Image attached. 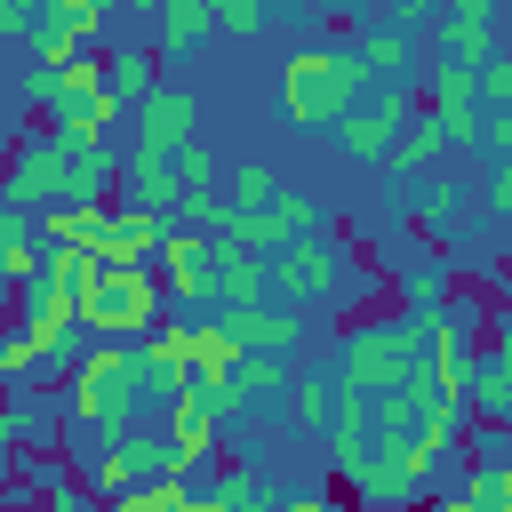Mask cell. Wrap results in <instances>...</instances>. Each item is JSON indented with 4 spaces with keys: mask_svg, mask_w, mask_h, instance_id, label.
I'll list each match as a JSON object with an SVG mask.
<instances>
[{
    "mask_svg": "<svg viewBox=\"0 0 512 512\" xmlns=\"http://www.w3.org/2000/svg\"><path fill=\"white\" fill-rule=\"evenodd\" d=\"M480 408H488V416H496V424H504V416H512V352H504V360H488V368H480Z\"/></svg>",
    "mask_w": 512,
    "mask_h": 512,
    "instance_id": "obj_14",
    "label": "cell"
},
{
    "mask_svg": "<svg viewBox=\"0 0 512 512\" xmlns=\"http://www.w3.org/2000/svg\"><path fill=\"white\" fill-rule=\"evenodd\" d=\"M160 272L152 264H96V280H88V296H80V320L104 336V344H136V336H152L160 328Z\"/></svg>",
    "mask_w": 512,
    "mask_h": 512,
    "instance_id": "obj_2",
    "label": "cell"
},
{
    "mask_svg": "<svg viewBox=\"0 0 512 512\" xmlns=\"http://www.w3.org/2000/svg\"><path fill=\"white\" fill-rule=\"evenodd\" d=\"M48 232H56V248L96 256V248H104V232H112V208H104V200H72V208H56V216H48Z\"/></svg>",
    "mask_w": 512,
    "mask_h": 512,
    "instance_id": "obj_10",
    "label": "cell"
},
{
    "mask_svg": "<svg viewBox=\"0 0 512 512\" xmlns=\"http://www.w3.org/2000/svg\"><path fill=\"white\" fill-rule=\"evenodd\" d=\"M288 512H336V504H328V496H304V504H288Z\"/></svg>",
    "mask_w": 512,
    "mask_h": 512,
    "instance_id": "obj_20",
    "label": "cell"
},
{
    "mask_svg": "<svg viewBox=\"0 0 512 512\" xmlns=\"http://www.w3.org/2000/svg\"><path fill=\"white\" fill-rule=\"evenodd\" d=\"M160 216L152 208H136V216H112V232H104V248H96V264H152L160 256Z\"/></svg>",
    "mask_w": 512,
    "mask_h": 512,
    "instance_id": "obj_8",
    "label": "cell"
},
{
    "mask_svg": "<svg viewBox=\"0 0 512 512\" xmlns=\"http://www.w3.org/2000/svg\"><path fill=\"white\" fill-rule=\"evenodd\" d=\"M160 280H168L176 296H208V288H216V248L192 240V232L160 240Z\"/></svg>",
    "mask_w": 512,
    "mask_h": 512,
    "instance_id": "obj_7",
    "label": "cell"
},
{
    "mask_svg": "<svg viewBox=\"0 0 512 512\" xmlns=\"http://www.w3.org/2000/svg\"><path fill=\"white\" fill-rule=\"evenodd\" d=\"M360 80H368L360 56H344V48H304V56L280 64V112H288L296 128H328V120L352 112Z\"/></svg>",
    "mask_w": 512,
    "mask_h": 512,
    "instance_id": "obj_1",
    "label": "cell"
},
{
    "mask_svg": "<svg viewBox=\"0 0 512 512\" xmlns=\"http://www.w3.org/2000/svg\"><path fill=\"white\" fill-rule=\"evenodd\" d=\"M40 352H32V336L16 328V336H0V376H16V368H32Z\"/></svg>",
    "mask_w": 512,
    "mask_h": 512,
    "instance_id": "obj_16",
    "label": "cell"
},
{
    "mask_svg": "<svg viewBox=\"0 0 512 512\" xmlns=\"http://www.w3.org/2000/svg\"><path fill=\"white\" fill-rule=\"evenodd\" d=\"M168 472H176V456H168V440H152V432H120L112 456H104V488H112V496H136V488H152V480H168Z\"/></svg>",
    "mask_w": 512,
    "mask_h": 512,
    "instance_id": "obj_5",
    "label": "cell"
},
{
    "mask_svg": "<svg viewBox=\"0 0 512 512\" xmlns=\"http://www.w3.org/2000/svg\"><path fill=\"white\" fill-rule=\"evenodd\" d=\"M128 392H136V352H128V344H104V352L80 360V384L64 392V408H72L80 424H120Z\"/></svg>",
    "mask_w": 512,
    "mask_h": 512,
    "instance_id": "obj_3",
    "label": "cell"
},
{
    "mask_svg": "<svg viewBox=\"0 0 512 512\" xmlns=\"http://www.w3.org/2000/svg\"><path fill=\"white\" fill-rule=\"evenodd\" d=\"M216 448V408L208 400H192V392H176V416H168V456L176 464H200Z\"/></svg>",
    "mask_w": 512,
    "mask_h": 512,
    "instance_id": "obj_9",
    "label": "cell"
},
{
    "mask_svg": "<svg viewBox=\"0 0 512 512\" xmlns=\"http://www.w3.org/2000/svg\"><path fill=\"white\" fill-rule=\"evenodd\" d=\"M136 384H144V392H184V384H192V320L144 336V352H136Z\"/></svg>",
    "mask_w": 512,
    "mask_h": 512,
    "instance_id": "obj_6",
    "label": "cell"
},
{
    "mask_svg": "<svg viewBox=\"0 0 512 512\" xmlns=\"http://www.w3.org/2000/svg\"><path fill=\"white\" fill-rule=\"evenodd\" d=\"M184 120H192V96H176V88H160V96L144 104V128H152V136H184Z\"/></svg>",
    "mask_w": 512,
    "mask_h": 512,
    "instance_id": "obj_13",
    "label": "cell"
},
{
    "mask_svg": "<svg viewBox=\"0 0 512 512\" xmlns=\"http://www.w3.org/2000/svg\"><path fill=\"white\" fill-rule=\"evenodd\" d=\"M280 192H272V168L264 160H248V168H232V208L240 216H256V208H272Z\"/></svg>",
    "mask_w": 512,
    "mask_h": 512,
    "instance_id": "obj_11",
    "label": "cell"
},
{
    "mask_svg": "<svg viewBox=\"0 0 512 512\" xmlns=\"http://www.w3.org/2000/svg\"><path fill=\"white\" fill-rule=\"evenodd\" d=\"M208 24H216V16H208V0H168V24H160V40H168V48H192Z\"/></svg>",
    "mask_w": 512,
    "mask_h": 512,
    "instance_id": "obj_12",
    "label": "cell"
},
{
    "mask_svg": "<svg viewBox=\"0 0 512 512\" xmlns=\"http://www.w3.org/2000/svg\"><path fill=\"white\" fill-rule=\"evenodd\" d=\"M488 192H496V208H504V216H512V160H504V168H496V176H488Z\"/></svg>",
    "mask_w": 512,
    "mask_h": 512,
    "instance_id": "obj_18",
    "label": "cell"
},
{
    "mask_svg": "<svg viewBox=\"0 0 512 512\" xmlns=\"http://www.w3.org/2000/svg\"><path fill=\"white\" fill-rule=\"evenodd\" d=\"M344 368L360 376V384H416V336L408 328H376V336H360L352 352H344Z\"/></svg>",
    "mask_w": 512,
    "mask_h": 512,
    "instance_id": "obj_4",
    "label": "cell"
},
{
    "mask_svg": "<svg viewBox=\"0 0 512 512\" xmlns=\"http://www.w3.org/2000/svg\"><path fill=\"white\" fill-rule=\"evenodd\" d=\"M208 16L232 24V32H256V24H264V0H208Z\"/></svg>",
    "mask_w": 512,
    "mask_h": 512,
    "instance_id": "obj_15",
    "label": "cell"
},
{
    "mask_svg": "<svg viewBox=\"0 0 512 512\" xmlns=\"http://www.w3.org/2000/svg\"><path fill=\"white\" fill-rule=\"evenodd\" d=\"M128 8H152V0H128Z\"/></svg>",
    "mask_w": 512,
    "mask_h": 512,
    "instance_id": "obj_21",
    "label": "cell"
},
{
    "mask_svg": "<svg viewBox=\"0 0 512 512\" xmlns=\"http://www.w3.org/2000/svg\"><path fill=\"white\" fill-rule=\"evenodd\" d=\"M488 96H496V104H512V72H488Z\"/></svg>",
    "mask_w": 512,
    "mask_h": 512,
    "instance_id": "obj_19",
    "label": "cell"
},
{
    "mask_svg": "<svg viewBox=\"0 0 512 512\" xmlns=\"http://www.w3.org/2000/svg\"><path fill=\"white\" fill-rule=\"evenodd\" d=\"M488 144H496V152L512 160V112H496V120H488Z\"/></svg>",
    "mask_w": 512,
    "mask_h": 512,
    "instance_id": "obj_17",
    "label": "cell"
}]
</instances>
